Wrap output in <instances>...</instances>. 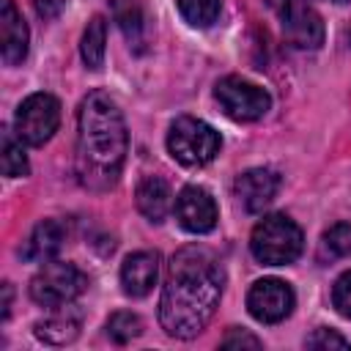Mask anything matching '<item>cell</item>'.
<instances>
[{"instance_id": "6da1fadb", "label": "cell", "mask_w": 351, "mask_h": 351, "mask_svg": "<svg viewBox=\"0 0 351 351\" xmlns=\"http://www.w3.org/2000/svg\"><path fill=\"white\" fill-rule=\"evenodd\" d=\"M222 266L203 247H184L170 258L159 299V324L170 337H195L214 318L222 296Z\"/></svg>"}, {"instance_id": "7a4b0ae2", "label": "cell", "mask_w": 351, "mask_h": 351, "mask_svg": "<svg viewBox=\"0 0 351 351\" xmlns=\"http://www.w3.org/2000/svg\"><path fill=\"white\" fill-rule=\"evenodd\" d=\"M129 148V134L118 104L93 90L82 99L77 112V176L88 189H110L115 186L123 159Z\"/></svg>"}, {"instance_id": "3957f363", "label": "cell", "mask_w": 351, "mask_h": 351, "mask_svg": "<svg viewBox=\"0 0 351 351\" xmlns=\"http://www.w3.org/2000/svg\"><path fill=\"white\" fill-rule=\"evenodd\" d=\"M304 247V236L299 225L285 214H269L263 217L250 236V250L255 261L263 266H285L299 258Z\"/></svg>"}, {"instance_id": "277c9868", "label": "cell", "mask_w": 351, "mask_h": 351, "mask_svg": "<svg viewBox=\"0 0 351 351\" xmlns=\"http://www.w3.org/2000/svg\"><path fill=\"white\" fill-rule=\"evenodd\" d=\"M167 151L176 162L186 167H200V165H208L219 154V134L206 121L181 115L173 121L167 132Z\"/></svg>"}, {"instance_id": "5b68a950", "label": "cell", "mask_w": 351, "mask_h": 351, "mask_svg": "<svg viewBox=\"0 0 351 351\" xmlns=\"http://www.w3.org/2000/svg\"><path fill=\"white\" fill-rule=\"evenodd\" d=\"M88 288V277L66 261H47L30 280V296L41 307L71 304Z\"/></svg>"}, {"instance_id": "8992f818", "label": "cell", "mask_w": 351, "mask_h": 351, "mask_svg": "<svg viewBox=\"0 0 351 351\" xmlns=\"http://www.w3.org/2000/svg\"><path fill=\"white\" fill-rule=\"evenodd\" d=\"M280 19L282 36L299 49H318L324 44V22L310 0H269Z\"/></svg>"}, {"instance_id": "52a82bcc", "label": "cell", "mask_w": 351, "mask_h": 351, "mask_svg": "<svg viewBox=\"0 0 351 351\" xmlns=\"http://www.w3.org/2000/svg\"><path fill=\"white\" fill-rule=\"evenodd\" d=\"M60 123V104L49 93H33L27 96L16 115H14V132L27 145H44Z\"/></svg>"}, {"instance_id": "ba28073f", "label": "cell", "mask_w": 351, "mask_h": 351, "mask_svg": "<svg viewBox=\"0 0 351 351\" xmlns=\"http://www.w3.org/2000/svg\"><path fill=\"white\" fill-rule=\"evenodd\" d=\"M222 112L233 121H258L269 112L271 107V99L263 88L241 80V77H225L217 82V90H214Z\"/></svg>"}, {"instance_id": "9c48e42d", "label": "cell", "mask_w": 351, "mask_h": 351, "mask_svg": "<svg viewBox=\"0 0 351 351\" xmlns=\"http://www.w3.org/2000/svg\"><path fill=\"white\" fill-rule=\"evenodd\" d=\"M247 310L261 324H277L293 310V291L288 282L277 277L258 280L247 293Z\"/></svg>"}, {"instance_id": "30bf717a", "label": "cell", "mask_w": 351, "mask_h": 351, "mask_svg": "<svg viewBox=\"0 0 351 351\" xmlns=\"http://www.w3.org/2000/svg\"><path fill=\"white\" fill-rule=\"evenodd\" d=\"M176 219L189 233H208L217 225V203L203 186H184L176 197Z\"/></svg>"}, {"instance_id": "8fae6325", "label": "cell", "mask_w": 351, "mask_h": 351, "mask_svg": "<svg viewBox=\"0 0 351 351\" xmlns=\"http://www.w3.org/2000/svg\"><path fill=\"white\" fill-rule=\"evenodd\" d=\"M280 189V176L269 167H252L236 178V195L247 211H263Z\"/></svg>"}, {"instance_id": "7c38bea8", "label": "cell", "mask_w": 351, "mask_h": 351, "mask_svg": "<svg viewBox=\"0 0 351 351\" xmlns=\"http://www.w3.org/2000/svg\"><path fill=\"white\" fill-rule=\"evenodd\" d=\"M0 36H3V63L16 66L27 55V25L16 11L14 0H0Z\"/></svg>"}, {"instance_id": "4fadbf2b", "label": "cell", "mask_w": 351, "mask_h": 351, "mask_svg": "<svg viewBox=\"0 0 351 351\" xmlns=\"http://www.w3.org/2000/svg\"><path fill=\"white\" fill-rule=\"evenodd\" d=\"M159 277L156 252H134L121 266V285L129 296H148Z\"/></svg>"}, {"instance_id": "5bb4252c", "label": "cell", "mask_w": 351, "mask_h": 351, "mask_svg": "<svg viewBox=\"0 0 351 351\" xmlns=\"http://www.w3.org/2000/svg\"><path fill=\"white\" fill-rule=\"evenodd\" d=\"M80 326H82V313L77 307L60 304L52 307V313L36 324V335L49 346H66L80 335Z\"/></svg>"}, {"instance_id": "9a60e30c", "label": "cell", "mask_w": 351, "mask_h": 351, "mask_svg": "<svg viewBox=\"0 0 351 351\" xmlns=\"http://www.w3.org/2000/svg\"><path fill=\"white\" fill-rule=\"evenodd\" d=\"M134 197H137V208H140V214H143L145 219H151V222H162V219L167 217L170 206H173L170 186H167V181L159 178V176H148V178H143V181L137 184Z\"/></svg>"}, {"instance_id": "2e32d148", "label": "cell", "mask_w": 351, "mask_h": 351, "mask_svg": "<svg viewBox=\"0 0 351 351\" xmlns=\"http://www.w3.org/2000/svg\"><path fill=\"white\" fill-rule=\"evenodd\" d=\"M63 239H66V230L58 219H44L33 228V233L27 236L25 241V250L22 255L27 261H52L58 255V250L63 247Z\"/></svg>"}, {"instance_id": "e0dca14e", "label": "cell", "mask_w": 351, "mask_h": 351, "mask_svg": "<svg viewBox=\"0 0 351 351\" xmlns=\"http://www.w3.org/2000/svg\"><path fill=\"white\" fill-rule=\"evenodd\" d=\"M104 44H107V22L101 16H93L82 33V44H80V52H82V60L88 69H99L104 63Z\"/></svg>"}, {"instance_id": "ac0fdd59", "label": "cell", "mask_w": 351, "mask_h": 351, "mask_svg": "<svg viewBox=\"0 0 351 351\" xmlns=\"http://www.w3.org/2000/svg\"><path fill=\"white\" fill-rule=\"evenodd\" d=\"M0 145H3V176L5 178H19V176H27V156L22 151V140L14 137L8 129H3L0 134Z\"/></svg>"}, {"instance_id": "d6986e66", "label": "cell", "mask_w": 351, "mask_h": 351, "mask_svg": "<svg viewBox=\"0 0 351 351\" xmlns=\"http://www.w3.org/2000/svg\"><path fill=\"white\" fill-rule=\"evenodd\" d=\"M112 11H115V22L123 30V36L132 44H140V38H143V11H140L137 0H112Z\"/></svg>"}, {"instance_id": "ffe728a7", "label": "cell", "mask_w": 351, "mask_h": 351, "mask_svg": "<svg viewBox=\"0 0 351 351\" xmlns=\"http://www.w3.org/2000/svg\"><path fill=\"white\" fill-rule=\"evenodd\" d=\"M219 5H222L219 0H178V11L192 27L214 25L219 16Z\"/></svg>"}, {"instance_id": "44dd1931", "label": "cell", "mask_w": 351, "mask_h": 351, "mask_svg": "<svg viewBox=\"0 0 351 351\" xmlns=\"http://www.w3.org/2000/svg\"><path fill=\"white\" fill-rule=\"evenodd\" d=\"M140 332H143V321H140L134 313H115V315L107 321V335H110L115 343H129V340H134Z\"/></svg>"}, {"instance_id": "7402d4cb", "label": "cell", "mask_w": 351, "mask_h": 351, "mask_svg": "<svg viewBox=\"0 0 351 351\" xmlns=\"http://www.w3.org/2000/svg\"><path fill=\"white\" fill-rule=\"evenodd\" d=\"M324 247L335 258H351V222H337L324 233Z\"/></svg>"}, {"instance_id": "603a6c76", "label": "cell", "mask_w": 351, "mask_h": 351, "mask_svg": "<svg viewBox=\"0 0 351 351\" xmlns=\"http://www.w3.org/2000/svg\"><path fill=\"white\" fill-rule=\"evenodd\" d=\"M332 304L337 307L340 315L351 318V271H346V274L337 277V282L332 288Z\"/></svg>"}, {"instance_id": "cb8c5ba5", "label": "cell", "mask_w": 351, "mask_h": 351, "mask_svg": "<svg viewBox=\"0 0 351 351\" xmlns=\"http://www.w3.org/2000/svg\"><path fill=\"white\" fill-rule=\"evenodd\" d=\"M307 348H351V343L332 329H315L307 337Z\"/></svg>"}, {"instance_id": "d4e9b609", "label": "cell", "mask_w": 351, "mask_h": 351, "mask_svg": "<svg viewBox=\"0 0 351 351\" xmlns=\"http://www.w3.org/2000/svg\"><path fill=\"white\" fill-rule=\"evenodd\" d=\"M241 346H247V348H261V340H258L255 335H250V332H241V329H230V332L222 337V348H241Z\"/></svg>"}, {"instance_id": "484cf974", "label": "cell", "mask_w": 351, "mask_h": 351, "mask_svg": "<svg viewBox=\"0 0 351 351\" xmlns=\"http://www.w3.org/2000/svg\"><path fill=\"white\" fill-rule=\"evenodd\" d=\"M63 5H66V0H33L36 14L44 16V19H55L63 11Z\"/></svg>"}, {"instance_id": "4316f807", "label": "cell", "mask_w": 351, "mask_h": 351, "mask_svg": "<svg viewBox=\"0 0 351 351\" xmlns=\"http://www.w3.org/2000/svg\"><path fill=\"white\" fill-rule=\"evenodd\" d=\"M326 3H346V0H326Z\"/></svg>"}]
</instances>
